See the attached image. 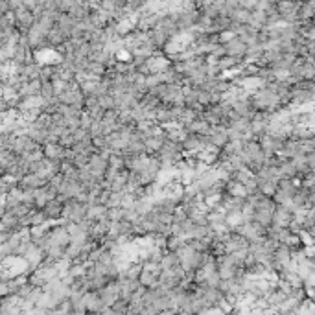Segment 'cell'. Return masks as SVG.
<instances>
[{
    "label": "cell",
    "instance_id": "6da1fadb",
    "mask_svg": "<svg viewBox=\"0 0 315 315\" xmlns=\"http://www.w3.org/2000/svg\"><path fill=\"white\" fill-rule=\"evenodd\" d=\"M87 212H89V205L79 203V201H76V199H70V201H66L65 203L63 220H65L66 223H76V225H79L83 220H87Z\"/></svg>",
    "mask_w": 315,
    "mask_h": 315
},
{
    "label": "cell",
    "instance_id": "7a4b0ae2",
    "mask_svg": "<svg viewBox=\"0 0 315 315\" xmlns=\"http://www.w3.org/2000/svg\"><path fill=\"white\" fill-rule=\"evenodd\" d=\"M293 214H295V206L289 203L286 206H277V210L273 214V225L275 229H289V225L293 223Z\"/></svg>",
    "mask_w": 315,
    "mask_h": 315
},
{
    "label": "cell",
    "instance_id": "3957f363",
    "mask_svg": "<svg viewBox=\"0 0 315 315\" xmlns=\"http://www.w3.org/2000/svg\"><path fill=\"white\" fill-rule=\"evenodd\" d=\"M300 2H277V10L280 13V19L286 24H297L299 22V10Z\"/></svg>",
    "mask_w": 315,
    "mask_h": 315
},
{
    "label": "cell",
    "instance_id": "277c9868",
    "mask_svg": "<svg viewBox=\"0 0 315 315\" xmlns=\"http://www.w3.org/2000/svg\"><path fill=\"white\" fill-rule=\"evenodd\" d=\"M98 293H100V299H102L103 304L107 306V308H112V306L122 299V289H120L118 280H111V282L103 287V289H100Z\"/></svg>",
    "mask_w": 315,
    "mask_h": 315
},
{
    "label": "cell",
    "instance_id": "5b68a950",
    "mask_svg": "<svg viewBox=\"0 0 315 315\" xmlns=\"http://www.w3.org/2000/svg\"><path fill=\"white\" fill-rule=\"evenodd\" d=\"M293 262L291 258V249L287 247V245H280L277 251H275V254H273V262H271V266L273 269L277 271V273H282L284 269H287V266Z\"/></svg>",
    "mask_w": 315,
    "mask_h": 315
},
{
    "label": "cell",
    "instance_id": "8992f818",
    "mask_svg": "<svg viewBox=\"0 0 315 315\" xmlns=\"http://www.w3.org/2000/svg\"><path fill=\"white\" fill-rule=\"evenodd\" d=\"M83 306H85V310H87V314H91V315H100L103 310L107 308V306L103 304L102 299H100V293H98V291H89V293H85Z\"/></svg>",
    "mask_w": 315,
    "mask_h": 315
},
{
    "label": "cell",
    "instance_id": "52a82bcc",
    "mask_svg": "<svg viewBox=\"0 0 315 315\" xmlns=\"http://www.w3.org/2000/svg\"><path fill=\"white\" fill-rule=\"evenodd\" d=\"M223 48H225V56L234 57V59H243L247 56V50H249V47L240 37H234L227 45H223Z\"/></svg>",
    "mask_w": 315,
    "mask_h": 315
},
{
    "label": "cell",
    "instance_id": "ba28073f",
    "mask_svg": "<svg viewBox=\"0 0 315 315\" xmlns=\"http://www.w3.org/2000/svg\"><path fill=\"white\" fill-rule=\"evenodd\" d=\"M208 142L220 149L225 148V146L231 142L227 127H225V126H212V131H210V135H208Z\"/></svg>",
    "mask_w": 315,
    "mask_h": 315
},
{
    "label": "cell",
    "instance_id": "9c48e42d",
    "mask_svg": "<svg viewBox=\"0 0 315 315\" xmlns=\"http://www.w3.org/2000/svg\"><path fill=\"white\" fill-rule=\"evenodd\" d=\"M48 185V181L41 179L37 173H28L26 177L20 179L19 186L22 190H39V188H45Z\"/></svg>",
    "mask_w": 315,
    "mask_h": 315
},
{
    "label": "cell",
    "instance_id": "30bf717a",
    "mask_svg": "<svg viewBox=\"0 0 315 315\" xmlns=\"http://www.w3.org/2000/svg\"><path fill=\"white\" fill-rule=\"evenodd\" d=\"M43 151H45V158L48 160H57V162L65 160L66 148H63L61 144H47V146H43Z\"/></svg>",
    "mask_w": 315,
    "mask_h": 315
},
{
    "label": "cell",
    "instance_id": "8fae6325",
    "mask_svg": "<svg viewBox=\"0 0 315 315\" xmlns=\"http://www.w3.org/2000/svg\"><path fill=\"white\" fill-rule=\"evenodd\" d=\"M20 157H17L13 151H0V168L2 173H10L13 168L19 164Z\"/></svg>",
    "mask_w": 315,
    "mask_h": 315
},
{
    "label": "cell",
    "instance_id": "7c38bea8",
    "mask_svg": "<svg viewBox=\"0 0 315 315\" xmlns=\"http://www.w3.org/2000/svg\"><path fill=\"white\" fill-rule=\"evenodd\" d=\"M47 41H48V47H50V48H54V50H59V48L63 47L66 41H70V39L66 37V33L63 32V30H59L56 26V28L52 30L50 33H48Z\"/></svg>",
    "mask_w": 315,
    "mask_h": 315
},
{
    "label": "cell",
    "instance_id": "4fadbf2b",
    "mask_svg": "<svg viewBox=\"0 0 315 315\" xmlns=\"http://www.w3.org/2000/svg\"><path fill=\"white\" fill-rule=\"evenodd\" d=\"M63 210H65V205L59 203V201H50V203L45 206V210L43 212L47 214V218L50 221H59V220H63Z\"/></svg>",
    "mask_w": 315,
    "mask_h": 315
},
{
    "label": "cell",
    "instance_id": "5bb4252c",
    "mask_svg": "<svg viewBox=\"0 0 315 315\" xmlns=\"http://www.w3.org/2000/svg\"><path fill=\"white\" fill-rule=\"evenodd\" d=\"M41 91H43V81L35 79V81H28L20 87V96L22 98H35V96H41Z\"/></svg>",
    "mask_w": 315,
    "mask_h": 315
},
{
    "label": "cell",
    "instance_id": "9a60e30c",
    "mask_svg": "<svg viewBox=\"0 0 315 315\" xmlns=\"http://www.w3.org/2000/svg\"><path fill=\"white\" fill-rule=\"evenodd\" d=\"M225 194L232 195V197L247 199V197H249V190L241 185V183H238V181H229V183H227V192H225Z\"/></svg>",
    "mask_w": 315,
    "mask_h": 315
},
{
    "label": "cell",
    "instance_id": "2e32d148",
    "mask_svg": "<svg viewBox=\"0 0 315 315\" xmlns=\"http://www.w3.org/2000/svg\"><path fill=\"white\" fill-rule=\"evenodd\" d=\"M280 173H282V179H295V177H299L295 164L291 160H287V158H280Z\"/></svg>",
    "mask_w": 315,
    "mask_h": 315
},
{
    "label": "cell",
    "instance_id": "e0dca14e",
    "mask_svg": "<svg viewBox=\"0 0 315 315\" xmlns=\"http://www.w3.org/2000/svg\"><path fill=\"white\" fill-rule=\"evenodd\" d=\"M160 268H162V271H172V269L181 268V260L177 256V252H170L168 251L164 254V258H162V262H160Z\"/></svg>",
    "mask_w": 315,
    "mask_h": 315
},
{
    "label": "cell",
    "instance_id": "ac0fdd59",
    "mask_svg": "<svg viewBox=\"0 0 315 315\" xmlns=\"http://www.w3.org/2000/svg\"><path fill=\"white\" fill-rule=\"evenodd\" d=\"M245 223V220H243V214L240 212H229L227 214V218H225V225L229 227V231L236 232V229L238 227H241Z\"/></svg>",
    "mask_w": 315,
    "mask_h": 315
},
{
    "label": "cell",
    "instance_id": "d6986e66",
    "mask_svg": "<svg viewBox=\"0 0 315 315\" xmlns=\"http://www.w3.org/2000/svg\"><path fill=\"white\" fill-rule=\"evenodd\" d=\"M52 122H54V116H52V114L41 112L33 126H35L37 129H41V131H50V127H52Z\"/></svg>",
    "mask_w": 315,
    "mask_h": 315
},
{
    "label": "cell",
    "instance_id": "ffe728a7",
    "mask_svg": "<svg viewBox=\"0 0 315 315\" xmlns=\"http://www.w3.org/2000/svg\"><path fill=\"white\" fill-rule=\"evenodd\" d=\"M126 170V158L122 155H112L109 158V172H114V173H120Z\"/></svg>",
    "mask_w": 315,
    "mask_h": 315
},
{
    "label": "cell",
    "instance_id": "44dd1931",
    "mask_svg": "<svg viewBox=\"0 0 315 315\" xmlns=\"http://www.w3.org/2000/svg\"><path fill=\"white\" fill-rule=\"evenodd\" d=\"M291 162L295 164L297 172H299V175L300 177L306 175V173H310V168H308V155H299V157H295Z\"/></svg>",
    "mask_w": 315,
    "mask_h": 315
},
{
    "label": "cell",
    "instance_id": "7402d4cb",
    "mask_svg": "<svg viewBox=\"0 0 315 315\" xmlns=\"http://www.w3.org/2000/svg\"><path fill=\"white\" fill-rule=\"evenodd\" d=\"M50 221L47 218V214L43 212V210H33V212L30 214V223H32V227H39V225H47Z\"/></svg>",
    "mask_w": 315,
    "mask_h": 315
},
{
    "label": "cell",
    "instance_id": "603a6c76",
    "mask_svg": "<svg viewBox=\"0 0 315 315\" xmlns=\"http://www.w3.org/2000/svg\"><path fill=\"white\" fill-rule=\"evenodd\" d=\"M98 105L102 107L103 111H114V98H112L111 94H107V96H102V98H98Z\"/></svg>",
    "mask_w": 315,
    "mask_h": 315
},
{
    "label": "cell",
    "instance_id": "cb8c5ba5",
    "mask_svg": "<svg viewBox=\"0 0 315 315\" xmlns=\"http://www.w3.org/2000/svg\"><path fill=\"white\" fill-rule=\"evenodd\" d=\"M41 98L48 102V100H54L57 98L56 96V91H54V85L52 83H43V91H41Z\"/></svg>",
    "mask_w": 315,
    "mask_h": 315
},
{
    "label": "cell",
    "instance_id": "d4e9b609",
    "mask_svg": "<svg viewBox=\"0 0 315 315\" xmlns=\"http://www.w3.org/2000/svg\"><path fill=\"white\" fill-rule=\"evenodd\" d=\"M72 312H74V310H72V304L66 300L65 304L57 306L56 310H52V312H50V315H72Z\"/></svg>",
    "mask_w": 315,
    "mask_h": 315
},
{
    "label": "cell",
    "instance_id": "484cf974",
    "mask_svg": "<svg viewBox=\"0 0 315 315\" xmlns=\"http://www.w3.org/2000/svg\"><path fill=\"white\" fill-rule=\"evenodd\" d=\"M94 122H96V120H94L89 112L85 111L83 114H81V118H79V127H81V129H85V131H91V127H93Z\"/></svg>",
    "mask_w": 315,
    "mask_h": 315
},
{
    "label": "cell",
    "instance_id": "4316f807",
    "mask_svg": "<svg viewBox=\"0 0 315 315\" xmlns=\"http://www.w3.org/2000/svg\"><path fill=\"white\" fill-rule=\"evenodd\" d=\"M124 214H126L124 208H109V220H111L112 223L124 221Z\"/></svg>",
    "mask_w": 315,
    "mask_h": 315
},
{
    "label": "cell",
    "instance_id": "83f0119b",
    "mask_svg": "<svg viewBox=\"0 0 315 315\" xmlns=\"http://www.w3.org/2000/svg\"><path fill=\"white\" fill-rule=\"evenodd\" d=\"M72 135H74V140L76 142H83V140H87V139H93L91 137V133L89 131H85V129H76V131H72Z\"/></svg>",
    "mask_w": 315,
    "mask_h": 315
},
{
    "label": "cell",
    "instance_id": "f1b7e54d",
    "mask_svg": "<svg viewBox=\"0 0 315 315\" xmlns=\"http://www.w3.org/2000/svg\"><path fill=\"white\" fill-rule=\"evenodd\" d=\"M256 4H258L256 0H240V8H243V10L251 11V13L256 10Z\"/></svg>",
    "mask_w": 315,
    "mask_h": 315
},
{
    "label": "cell",
    "instance_id": "f546056e",
    "mask_svg": "<svg viewBox=\"0 0 315 315\" xmlns=\"http://www.w3.org/2000/svg\"><path fill=\"white\" fill-rule=\"evenodd\" d=\"M308 168H310V173H315V153L308 155Z\"/></svg>",
    "mask_w": 315,
    "mask_h": 315
},
{
    "label": "cell",
    "instance_id": "4dcf8cb0",
    "mask_svg": "<svg viewBox=\"0 0 315 315\" xmlns=\"http://www.w3.org/2000/svg\"><path fill=\"white\" fill-rule=\"evenodd\" d=\"M158 315H181V314L175 312V310H166V312H162V314H158Z\"/></svg>",
    "mask_w": 315,
    "mask_h": 315
},
{
    "label": "cell",
    "instance_id": "1f68e13d",
    "mask_svg": "<svg viewBox=\"0 0 315 315\" xmlns=\"http://www.w3.org/2000/svg\"><path fill=\"white\" fill-rule=\"evenodd\" d=\"M314 210H315V208H314Z\"/></svg>",
    "mask_w": 315,
    "mask_h": 315
}]
</instances>
